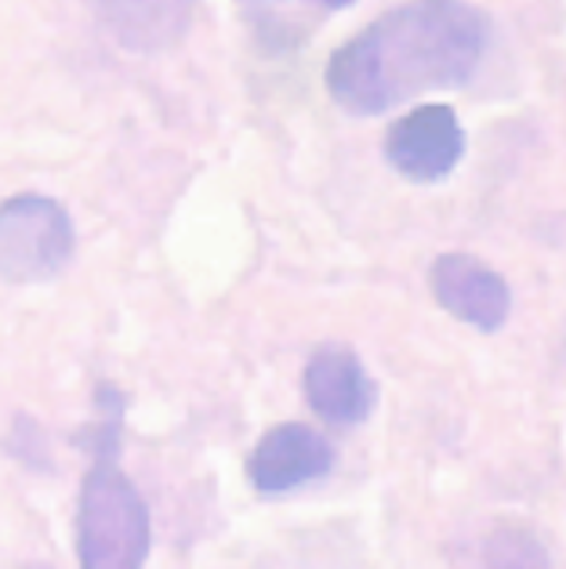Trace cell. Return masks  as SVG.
Here are the masks:
<instances>
[{
    "label": "cell",
    "mask_w": 566,
    "mask_h": 569,
    "mask_svg": "<svg viewBox=\"0 0 566 569\" xmlns=\"http://www.w3.org/2000/svg\"><path fill=\"white\" fill-rule=\"evenodd\" d=\"M487 40L490 22L468 0H407L335 51L327 91L356 117L389 113L418 94L461 88Z\"/></svg>",
    "instance_id": "6da1fadb"
},
{
    "label": "cell",
    "mask_w": 566,
    "mask_h": 569,
    "mask_svg": "<svg viewBox=\"0 0 566 569\" xmlns=\"http://www.w3.org/2000/svg\"><path fill=\"white\" fill-rule=\"evenodd\" d=\"M77 551L80 569H142L149 559V508L109 453L80 490Z\"/></svg>",
    "instance_id": "7a4b0ae2"
},
{
    "label": "cell",
    "mask_w": 566,
    "mask_h": 569,
    "mask_svg": "<svg viewBox=\"0 0 566 569\" xmlns=\"http://www.w3.org/2000/svg\"><path fill=\"white\" fill-rule=\"evenodd\" d=\"M73 258V221L48 197L0 203V276L8 283H40Z\"/></svg>",
    "instance_id": "3957f363"
},
{
    "label": "cell",
    "mask_w": 566,
    "mask_h": 569,
    "mask_svg": "<svg viewBox=\"0 0 566 569\" xmlns=\"http://www.w3.org/2000/svg\"><path fill=\"white\" fill-rule=\"evenodd\" d=\"M385 157L410 182H439L465 157V131L450 106H418L407 117H399L389 138Z\"/></svg>",
    "instance_id": "277c9868"
},
{
    "label": "cell",
    "mask_w": 566,
    "mask_h": 569,
    "mask_svg": "<svg viewBox=\"0 0 566 569\" xmlns=\"http://www.w3.org/2000/svg\"><path fill=\"white\" fill-rule=\"evenodd\" d=\"M330 465H335V450L316 428L280 425L261 436L251 461H247V476H251L258 490L284 493L327 476Z\"/></svg>",
    "instance_id": "5b68a950"
},
{
    "label": "cell",
    "mask_w": 566,
    "mask_h": 569,
    "mask_svg": "<svg viewBox=\"0 0 566 569\" xmlns=\"http://www.w3.org/2000/svg\"><path fill=\"white\" fill-rule=\"evenodd\" d=\"M433 295L447 312L479 330H498L508 319V309H513L508 283L468 254H444L436 261Z\"/></svg>",
    "instance_id": "8992f818"
},
{
    "label": "cell",
    "mask_w": 566,
    "mask_h": 569,
    "mask_svg": "<svg viewBox=\"0 0 566 569\" xmlns=\"http://www.w3.org/2000/svg\"><path fill=\"white\" fill-rule=\"evenodd\" d=\"M306 396L327 425H360L375 407V385L364 363L345 349H324L306 367Z\"/></svg>",
    "instance_id": "52a82bcc"
},
{
    "label": "cell",
    "mask_w": 566,
    "mask_h": 569,
    "mask_svg": "<svg viewBox=\"0 0 566 569\" xmlns=\"http://www.w3.org/2000/svg\"><path fill=\"white\" fill-rule=\"evenodd\" d=\"M102 8L123 48L153 51L186 33L192 0H102Z\"/></svg>",
    "instance_id": "ba28073f"
},
{
    "label": "cell",
    "mask_w": 566,
    "mask_h": 569,
    "mask_svg": "<svg viewBox=\"0 0 566 569\" xmlns=\"http://www.w3.org/2000/svg\"><path fill=\"white\" fill-rule=\"evenodd\" d=\"M487 566L490 569H552L542 540L530 530H519V526H502V530L490 537Z\"/></svg>",
    "instance_id": "9c48e42d"
},
{
    "label": "cell",
    "mask_w": 566,
    "mask_h": 569,
    "mask_svg": "<svg viewBox=\"0 0 566 569\" xmlns=\"http://www.w3.org/2000/svg\"><path fill=\"white\" fill-rule=\"evenodd\" d=\"M316 4H324V8H349L352 0H316Z\"/></svg>",
    "instance_id": "30bf717a"
},
{
    "label": "cell",
    "mask_w": 566,
    "mask_h": 569,
    "mask_svg": "<svg viewBox=\"0 0 566 569\" xmlns=\"http://www.w3.org/2000/svg\"><path fill=\"white\" fill-rule=\"evenodd\" d=\"M22 569H48V566H22Z\"/></svg>",
    "instance_id": "8fae6325"
}]
</instances>
